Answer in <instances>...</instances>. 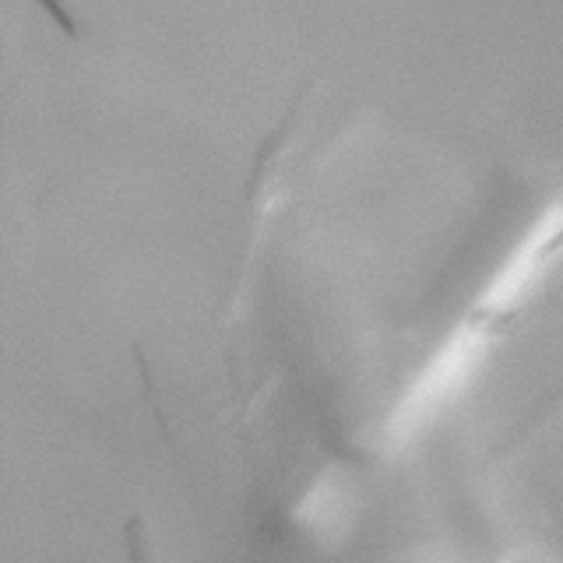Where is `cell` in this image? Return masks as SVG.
<instances>
[{
    "label": "cell",
    "mask_w": 563,
    "mask_h": 563,
    "mask_svg": "<svg viewBox=\"0 0 563 563\" xmlns=\"http://www.w3.org/2000/svg\"><path fill=\"white\" fill-rule=\"evenodd\" d=\"M489 349V331L479 317L457 324L444 342L433 349V356L419 366L412 384L405 387L395 409L384 419L387 448L412 444L419 433H427L433 422L444 416L451 405L465 395V387L475 380Z\"/></svg>",
    "instance_id": "cell-1"
},
{
    "label": "cell",
    "mask_w": 563,
    "mask_h": 563,
    "mask_svg": "<svg viewBox=\"0 0 563 563\" xmlns=\"http://www.w3.org/2000/svg\"><path fill=\"white\" fill-rule=\"evenodd\" d=\"M296 518L303 521L313 536H339L349 528L352 521V497H349V486L339 475V479H321L310 497L299 504Z\"/></svg>",
    "instance_id": "cell-3"
},
{
    "label": "cell",
    "mask_w": 563,
    "mask_h": 563,
    "mask_svg": "<svg viewBox=\"0 0 563 563\" xmlns=\"http://www.w3.org/2000/svg\"><path fill=\"white\" fill-rule=\"evenodd\" d=\"M563 251V208H550L545 216L528 229L525 240L504 257V264L489 275L486 289L475 296V317L486 321L493 313L515 310L539 286V278L553 268Z\"/></svg>",
    "instance_id": "cell-2"
}]
</instances>
